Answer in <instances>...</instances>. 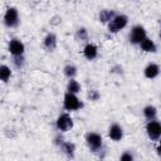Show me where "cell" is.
I'll return each mask as SVG.
<instances>
[{"mask_svg": "<svg viewBox=\"0 0 161 161\" xmlns=\"http://www.w3.org/2000/svg\"><path fill=\"white\" fill-rule=\"evenodd\" d=\"M83 55L86 59L88 60H93L98 57V48L96 44H92V43H87L83 48Z\"/></svg>", "mask_w": 161, "mask_h": 161, "instance_id": "8fae6325", "label": "cell"}, {"mask_svg": "<svg viewBox=\"0 0 161 161\" xmlns=\"http://www.w3.org/2000/svg\"><path fill=\"white\" fill-rule=\"evenodd\" d=\"M109 70H111V73H117V74H122L123 73V68L121 65H118V64L114 65V67H112Z\"/></svg>", "mask_w": 161, "mask_h": 161, "instance_id": "cb8c5ba5", "label": "cell"}, {"mask_svg": "<svg viewBox=\"0 0 161 161\" xmlns=\"http://www.w3.org/2000/svg\"><path fill=\"white\" fill-rule=\"evenodd\" d=\"M14 64L19 69L23 68V65H24V57L23 55L21 57H14Z\"/></svg>", "mask_w": 161, "mask_h": 161, "instance_id": "603a6c76", "label": "cell"}, {"mask_svg": "<svg viewBox=\"0 0 161 161\" xmlns=\"http://www.w3.org/2000/svg\"><path fill=\"white\" fill-rule=\"evenodd\" d=\"M43 47L48 52H53L57 48V35L54 33H48L43 39Z\"/></svg>", "mask_w": 161, "mask_h": 161, "instance_id": "7c38bea8", "label": "cell"}, {"mask_svg": "<svg viewBox=\"0 0 161 161\" xmlns=\"http://www.w3.org/2000/svg\"><path fill=\"white\" fill-rule=\"evenodd\" d=\"M11 77V69L6 64L0 65V80L1 82H8Z\"/></svg>", "mask_w": 161, "mask_h": 161, "instance_id": "ac0fdd59", "label": "cell"}, {"mask_svg": "<svg viewBox=\"0 0 161 161\" xmlns=\"http://www.w3.org/2000/svg\"><path fill=\"white\" fill-rule=\"evenodd\" d=\"M83 102L77 97V94H72V93H65L63 97V108L68 112H75L79 111L80 108H83Z\"/></svg>", "mask_w": 161, "mask_h": 161, "instance_id": "6da1fadb", "label": "cell"}, {"mask_svg": "<svg viewBox=\"0 0 161 161\" xmlns=\"http://www.w3.org/2000/svg\"><path fill=\"white\" fill-rule=\"evenodd\" d=\"M145 38H147V34H146V29L142 26V25H135L132 29H131V33H130V43L131 44H140Z\"/></svg>", "mask_w": 161, "mask_h": 161, "instance_id": "52a82bcc", "label": "cell"}, {"mask_svg": "<svg viewBox=\"0 0 161 161\" xmlns=\"http://www.w3.org/2000/svg\"><path fill=\"white\" fill-rule=\"evenodd\" d=\"M19 11L16 8L10 6L6 9L5 14H4V24L8 28H15L19 25Z\"/></svg>", "mask_w": 161, "mask_h": 161, "instance_id": "277c9868", "label": "cell"}, {"mask_svg": "<svg viewBox=\"0 0 161 161\" xmlns=\"http://www.w3.org/2000/svg\"><path fill=\"white\" fill-rule=\"evenodd\" d=\"M116 16V13L113 10H108V9H104V10H101L99 11V15H98V19L101 23H104V24H108L113 18Z\"/></svg>", "mask_w": 161, "mask_h": 161, "instance_id": "2e32d148", "label": "cell"}, {"mask_svg": "<svg viewBox=\"0 0 161 161\" xmlns=\"http://www.w3.org/2000/svg\"><path fill=\"white\" fill-rule=\"evenodd\" d=\"M59 148L62 150V152L64 153V155H67L68 157H74V153H75V145L73 143V142H70V141H64L60 146H59Z\"/></svg>", "mask_w": 161, "mask_h": 161, "instance_id": "5bb4252c", "label": "cell"}, {"mask_svg": "<svg viewBox=\"0 0 161 161\" xmlns=\"http://www.w3.org/2000/svg\"><path fill=\"white\" fill-rule=\"evenodd\" d=\"M138 45H140V48H141L145 53H156V52H157V45H156V43H155L152 39H150V38H145Z\"/></svg>", "mask_w": 161, "mask_h": 161, "instance_id": "4fadbf2b", "label": "cell"}, {"mask_svg": "<svg viewBox=\"0 0 161 161\" xmlns=\"http://www.w3.org/2000/svg\"><path fill=\"white\" fill-rule=\"evenodd\" d=\"M158 74H160V65H158L157 63L151 62V63H148V64L145 67V69H143V75H145L147 79H155V78L158 77Z\"/></svg>", "mask_w": 161, "mask_h": 161, "instance_id": "30bf717a", "label": "cell"}, {"mask_svg": "<svg viewBox=\"0 0 161 161\" xmlns=\"http://www.w3.org/2000/svg\"><path fill=\"white\" fill-rule=\"evenodd\" d=\"M142 113H143V117L148 121H155L156 117H157V108L152 104H147L146 107H143L142 109Z\"/></svg>", "mask_w": 161, "mask_h": 161, "instance_id": "9a60e30c", "label": "cell"}, {"mask_svg": "<svg viewBox=\"0 0 161 161\" xmlns=\"http://www.w3.org/2000/svg\"><path fill=\"white\" fill-rule=\"evenodd\" d=\"M87 97H88V99H89V101L96 102V101H98V99L101 98V94H99V92H98L97 89H89V91H88Z\"/></svg>", "mask_w": 161, "mask_h": 161, "instance_id": "44dd1931", "label": "cell"}, {"mask_svg": "<svg viewBox=\"0 0 161 161\" xmlns=\"http://www.w3.org/2000/svg\"><path fill=\"white\" fill-rule=\"evenodd\" d=\"M128 23V18L125 14H116V16L108 23V31L109 33H118L123 28H126Z\"/></svg>", "mask_w": 161, "mask_h": 161, "instance_id": "3957f363", "label": "cell"}, {"mask_svg": "<svg viewBox=\"0 0 161 161\" xmlns=\"http://www.w3.org/2000/svg\"><path fill=\"white\" fill-rule=\"evenodd\" d=\"M63 74L69 78V79H73L75 75H77V67L73 65V64H67L64 68H63Z\"/></svg>", "mask_w": 161, "mask_h": 161, "instance_id": "d6986e66", "label": "cell"}, {"mask_svg": "<svg viewBox=\"0 0 161 161\" xmlns=\"http://www.w3.org/2000/svg\"><path fill=\"white\" fill-rule=\"evenodd\" d=\"M86 142L92 152H99L103 148V138L97 132H88L86 135Z\"/></svg>", "mask_w": 161, "mask_h": 161, "instance_id": "7a4b0ae2", "label": "cell"}, {"mask_svg": "<svg viewBox=\"0 0 161 161\" xmlns=\"http://www.w3.org/2000/svg\"><path fill=\"white\" fill-rule=\"evenodd\" d=\"M108 137L112 140V141H121L123 138V128L122 126H119L118 123H112L108 128Z\"/></svg>", "mask_w": 161, "mask_h": 161, "instance_id": "9c48e42d", "label": "cell"}, {"mask_svg": "<svg viewBox=\"0 0 161 161\" xmlns=\"http://www.w3.org/2000/svg\"><path fill=\"white\" fill-rule=\"evenodd\" d=\"M55 126H57L58 131L67 132L73 127V118L68 113H62L58 116V118L55 121Z\"/></svg>", "mask_w": 161, "mask_h": 161, "instance_id": "8992f818", "label": "cell"}, {"mask_svg": "<svg viewBox=\"0 0 161 161\" xmlns=\"http://www.w3.org/2000/svg\"><path fill=\"white\" fill-rule=\"evenodd\" d=\"M8 50L13 57H21L24 54V52H25V45L20 39L14 38V39H11L9 42Z\"/></svg>", "mask_w": 161, "mask_h": 161, "instance_id": "ba28073f", "label": "cell"}, {"mask_svg": "<svg viewBox=\"0 0 161 161\" xmlns=\"http://www.w3.org/2000/svg\"><path fill=\"white\" fill-rule=\"evenodd\" d=\"M119 161H135V157L130 151H126L119 156Z\"/></svg>", "mask_w": 161, "mask_h": 161, "instance_id": "7402d4cb", "label": "cell"}, {"mask_svg": "<svg viewBox=\"0 0 161 161\" xmlns=\"http://www.w3.org/2000/svg\"><path fill=\"white\" fill-rule=\"evenodd\" d=\"M75 38L80 42H87L88 40V31L86 28H79L75 33Z\"/></svg>", "mask_w": 161, "mask_h": 161, "instance_id": "ffe728a7", "label": "cell"}, {"mask_svg": "<svg viewBox=\"0 0 161 161\" xmlns=\"http://www.w3.org/2000/svg\"><path fill=\"white\" fill-rule=\"evenodd\" d=\"M146 133L151 141H158L161 137V125L158 121H148L146 125Z\"/></svg>", "mask_w": 161, "mask_h": 161, "instance_id": "5b68a950", "label": "cell"}, {"mask_svg": "<svg viewBox=\"0 0 161 161\" xmlns=\"http://www.w3.org/2000/svg\"><path fill=\"white\" fill-rule=\"evenodd\" d=\"M64 142V140H63V137L60 136V135H58V136H55V138H54V143L55 145H58V146H60L62 143Z\"/></svg>", "mask_w": 161, "mask_h": 161, "instance_id": "d4e9b609", "label": "cell"}, {"mask_svg": "<svg viewBox=\"0 0 161 161\" xmlns=\"http://www.w3.org/2000/svg\"><path fill=\"white\" fill-rule=\"evenodd\" d=\"M80 89H82V87H80V83L78 80H75L74 78L68 80V83H67V92L68 93L77 94V93L80 92Z\"/></svg>", "mask_w": 161, "mask_h": 161, "instance_id": "e0dca14e", "label": "cell"}]
</instances>
